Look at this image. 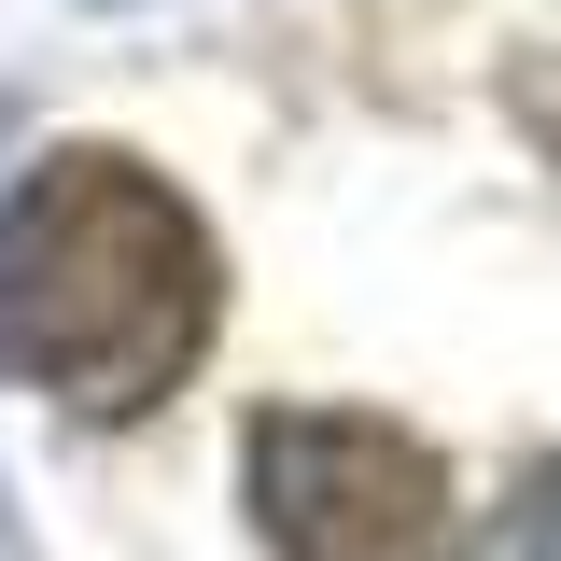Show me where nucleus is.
Here are the masks:
<instances>
[{"instance_id":"f257e3e1","label":"nucleus","mask_w":561,"mask_h":561,"mask_svg":"<svg viewBox=\"0 0 561 561\" xmlns=\"http://www.w3.org/2000/svg\"><path fill=\"white\" fill-rule=\"evenodd\" d=\"M225 323L210 210L127 140H43L0 197V365L70 421H154Z\"/></svg>"},{"instance_id":"f03ea898","label":"nucleus","mask_w":561,"mask_h":561,"mask_svg":"<svg viewBox=\"0 0 561 561\" xmlns=\"http://www.w3.org/2000/svg\"><path fill=\"white\" fill-rule=\"evenodd\" d=\"M239 505L267 561H435L449 548V449L379 408H253Z\"/></svg>"},{"instance_id":"7ed1b4c3","label":"nucleus","mask_w":561,"mask_h":561,"mask_svg":"<svg viewBox=\"0 0 561 561\" xmlns=\"http://www.w3.org/2000/svg\"><path fill=\"white\" fill-rule=\"evenodd\" d=\"M478 561H561V449L491 505V548H478Z\"/></svg>"}]
</instances>
